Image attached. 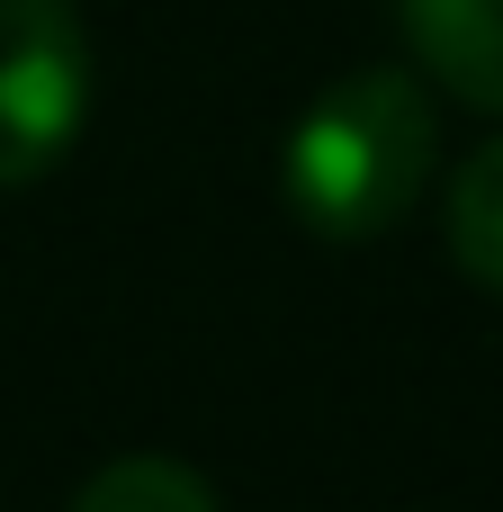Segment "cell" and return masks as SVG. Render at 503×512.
<instances>
[{"label":"cell","instance_id":"3","mask_svg":"<svg viewBox=\"0 0 503 512\" xmlns=\"http://www.w3.org/2000/svg\"><path fill=\"white\" fill-rule=\"evenodd\" d=\"M414 63L468 108H503V0H396Z\"/></svg>","mask_w":503,"mask_h":512},{"label":"cell","instance_id":"1","mask_svg":"<svg viewBox=\"0 0 503 512\" xmlns=\"http://www.w3.org/2000/svg\"><path fill=\"white\" fill-rule=\"evenodd\" d=\"M432 144H441L432 90L396 63H360L297 108V126L279 144V198L306 234L369 243L423 198Z\"/></svg>","mask_w":503,"mask_h":512},{"label":"cell","instance_id":"5","mask_svg":"<svg viewBox=\"0 0 503 512\" xmlns=\"http://www.w3.org/2000/svg\"><path fill=\"white\" fill-rule=\"evenodd\" d=\"M72 512H225V504H216V486L198 468H180L162 450H135V459H108L72 495Z\"/></svg>","mask_w":503,"mask_h":512},{"label":"cell","instance_id":"2","mask_svg":"<svg viewBox=\"0 0 503 512\" xmlns=\"http://www.w3.org/2000/svg\"><path fill=\"white\" fill-rule=\"evenodd\" d=\"M90 117V36L72 0H0V189L45 180Z\"/></svg>","mask_w":503,"mask_h":512},{"label":"cell","instance_id":"4","mask_svg":"<svg viewBox=\"0 0 503 512\" xmlns=\"http://www.w3.org/2000/svg\"><path fill=\"white\" fill-rule=\"evenodd\" d=\"M450 252L486 297H503V135L486 153H468L450 180Z\"/></svg>","mask_w":503,"mask_h":512}]
</instances>
